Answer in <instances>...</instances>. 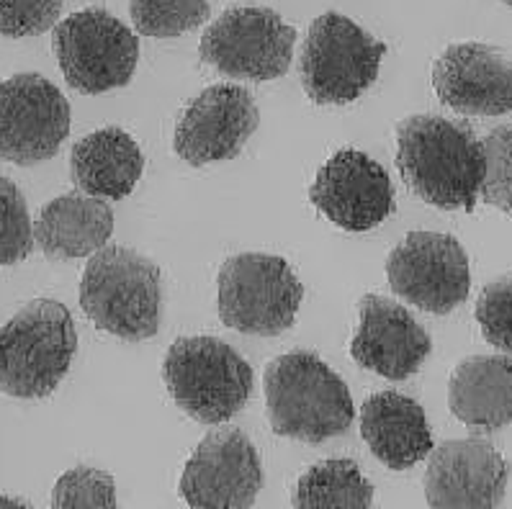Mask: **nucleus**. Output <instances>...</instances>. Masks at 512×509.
<instances>
[{
	"instance_id": "1",
	"label": "nucleus",
	"mask_w": 512,
	"mask_h": 509,
	"mask_svg": "<svg viewBox=\"0 0 512 509\" xmlns=\"http://www.w3.org/2000/svg\"><path fill=\"white\" fill-rule=\"evenodd\" d=\"M397 168L425 204L471 211L484 173L482 139L446 116H410L397 126Z\"/></svg>"
},
{
	"instance_id": "2",
	"label": "nucleus",
	"mask_w": 512,
	"mask_h": 509,
	"mask_svg": "<svg viewBox=\"0 0 512 509\" xmlns=\"http://www.w3.org/2000/svg\"><path fill=\"white\" fill-rule=\"evenodd\" d=\"M266 417L281 438L320 445L353 425L356 409L343 378L307 350L278 355L263 373Z\"/></svg>"
},
{
	"instance_id": "3",
	"label": "nucleus",
	"mask_w": 512,
	"mask_h": 509,
	"mask_svg": "<svg viewBox=\"0 0 512 509\" xmlns=\"http://www.w3.org/2000/svg\"><path fill=\"white\" fill-rule=\"evenodd\" d=\"M163 273L150 258L103 245L80 281V306L98 330L127 342L150 340L163 324Z\"/></svg>"
},
{
	"instance_id": "4",
	"label": "nucleus",
	"mask_w": 512,
	"mask_h": 509,
	"mask_svg": "<svg viewBox=\"0 0 512 509\" xmlns=\"http://www.w3.org/2000/svg\"><path fill=\"white\" fill-rule=\"evenodd\" d=\"M78 353L73 314L55 299H37L0 327V394L44 399L55 394Z\"/></svg>"
},
{
	"instance_id": "5",
	"label": "nucleus",
	"mask_w": 512,
	"mask_h": 509,
	"mask_svg": "<svg viewBox=\"0 0 512 509\" xmlns=\"http://www.w3.org/2000/svg\"><path fill=\"white\" fill-rule=\"evenodd\" d=\"M173 402L201 425H222L242 412L253 394V368L217 337H178L163 360Z\"/></svg>"
},
{
	"instance_id": "6",
	"label": "nucleus",
	"mask_w": 512,
	"mask_h": 509,
	"mask_svg": "<svg viewBox=\"0 0 512 509\" xmlns=\"http://www.w3.org/2000/svg\"><path fill=\"white\" fill-rule=\"evenodd\" d=\"M386 44L353 18L327 11L309 26L299 52L304 93L320 106H343L361 98L379 78Z\"/></svg>"
},
{
	"instance_id": "7",
	"label": "nucleus",
	"mask_w": 512,
	"mask_h": 509,
	"mask_svg": "<svg viewBox=\"0 0 512 509\" xmlns=\"http://www.w3.org/2000/svg\"><path fill=\"white\" fill-rule=\"evenodd\" d=\"M302 299V281L276 255L242 252L219 268V319L242 335L276 337L291 330Z\"/></svg>"
},
{
	"instance_id": "8",
	"label": "nucleus",
	"mask_w": 512,
	"mask_h": 509,
	"mask_svg": "<svg viewBox=\"0 0 512 509\" xmlns=\"http://www.w3.org/2000/svg\"><path fill=\"white\" fill-rule=\"evenodd\" d=\"M52 49L67 85L85 96L129 85L139 60L137 34L101 8L78 11L55 24Z\"/></svg>"
},
{
	"instance_id": "9",
	"label": "nucleus",
	"mask_w": 512,
	"mask_h": 509,
	"mask_svg": "<svg viewBox=\"0 0 512 509\" xmlns=\"http://www.w3.org/2000/svg\"><path fill=\"white\" fill-rule=\"evenodd\" d=\"M296 47V29L271 8L237 6L204 31L201 60L227 78L266 80L284 78Z\"/></svg>"
},
{
	"instance_id": "10",
	"label": "nucleus",
	"mask_w": 512,
	"mask_h": 509,
	"mask_svg": "<svg viewBox=\"0 0 512 509\" xmlns=\"http://www.w3.org/2000/svg\"><path fill=\"white\" fill-rule=\"evenodd\" d=\"M386 278L399 299L443 317L469 296V255L451 234L410 232L389 252Z\"/></svg>"
},
{
	"instance_id": "11",
	"label": "nucleus",
	"mask_w": 512,
	"mask_h": 509,
	"mask_svg": "<svg viewBox=\"0 0 512 509\" xmlns=\"http://www.w3.org/2000/svg\"><path fill=\"white\" fill-rule=\"evenodd\" d=\"M70 134V103L52 80L21 72L0 80V160L31 168L60 152Z\"/></svg>"
},
{
	"instance_id": "12",
	"label": "nucleus",
	"mask_w": 512,
	"mask_h": 509,
	"mask_svg": "<svg viewBox=\"0 0 512 509\" xmlns=\"http://www.w3.org/2000/svg\"><path fill=\"white\" fill-rule=\"evenodd\" d=\"M263 489V463L242 430L209 432L188 458L181 476V499L191 507H253Z\"/></svg>"
},
{
	"instance_id": "13",
	"label": "nucleus",
	"mask_w": 512,
	"mask_h": 509,
	"mask_svg": "<svg viewBox=\"0 0 512 509\" xmlns=\"http://www.w3.org/2000/svg\"><path fill=\"white\" fill-rule=\"evenodd\" d=\"M260 124V111L242 85H209L175 124L173 150L193 168L232 160Z\"/></svg>"
},
{
	"instance_id": "14",
	"label": "nucleus",
	"mask_w": 512,
	"mask_h": 509,
	"mask_svg": "<svg viewBox=\"0 0 512 509\" xmlns=\"http://www.w3.org/2000/svg\"><path fill=\"white\" fill-rule=\"evenodd\" d=\"M510 463L479 438L446 440L428 453L425 499L435 509H492L505 499Z\"/></svg>"
},
{
	"instance_id": "15",
	"label": "nucleus",
	"mask_w": 512,
	"mask_h": 509,
	"mask_svg": "<svg viewBox=\"0 0 512 509\" xmlns=\"http://www.w3.org/2000/svg\"><path fill=\"white\" fill-rule=\"evenodd\" d=\"M309 201L335 227L366 232L394 211V186L384 165L358 150H340L317 170Z\"/></svg>"
},
{
	"instance_id": "16",
	"label": "nucleus",
	"mask_w": 512,
	"mask_h": 509,
	"mask_svg": "<svg viewBox=\"0 0 512 509\" xmlns=\"http://www.w3.org/2000/svg\"><path fill=\"white\" fill-rule=\"evenodd\" d=\"M440 103L464 116H502L512 111V54L492 44H451L433 65Z\"/></svg>"
},
{
	"instance_id": "17",
	"label": "nucleus",
	"mask_w": 512,
	"mask_h": 509,
	"mask_svg": "<svg viewBox=\"0 0 512 509\" xmlns=\"http://www.w3.org/2000/svg\"><path fill=\"white\" fill-rule=\"evenodd\" d=\"M358 317L361 324L350 342V355L358 366L386 381H407L420 371L433 350V340L410 309L368 294L358 301Z\"/></svg>"
},
{
	"instance_id": "18",
	"label": "nucleus",
	"mask_w": 512,
	"mask_h": 509,
	"mask_svg": "<svg viewBox=\"0 0 512 509\" xmlns=\"http://www.w3.org/2000/svg\"><path fill=\"white\" fill-rule=\"evenodd\" d=\"M361 435L371 453L392 471H407L433 450L425 409L399 391L368 396L361 407Z\"/></svg>"
},
{
	"instance_id": "19",
	"label": "nucleus",
	"mask_w": 512,
	"mask_h": 509,
	"mask_svg": "<svg viewBox=\"0 0 512 509\" xmlns=\"http://www.w3.org/2000/svg\"><path fill=\"white\" fill-rule=\"evenodd\" d=\"M114 234L109 201L88 193H65L49 201L34 222V245L52 260L88 258Z\"/></svg>"
},
{
	"instance_id": "20",
	"label": "nucleus",
	"mask_w": 512,
	"mask_h": 509,
	"mask_svg": "<svg viewBox=\"0 0 512 509\" xmlns=\"http://www.w3.org/2000/svg\"><path fill=\"white\" fill-rule=\"evenodd\" d=\"M448 407L471 430L494 432L512 422V358L471 355L453 368Z\"/></svg>"
},
{
	"instance_id": "21",
	"label": "nucleus",
	"mask_w": 512,
	"mask_h": 509,
	"mask_svg": "<svg viewBox=\"0 0 512 509\" xmlns=\"http://www.w3.org/2000/svg\"><path fill=\"white\" fill-rule=\"evenodd\" d=\"M145 157L139 144L119 126H106L78 139L70 152V178L80 193L103 201H119L142 178Z\"/></svg>"
},
{
	"instance_id": "22",
	"label": "nucleus",
	"mask_w": 512,
	"mask_h": 509,
	"mask_svg": "<svg viewBox=\"0 0 512 509\" xmlns=\"http://www.w3.org/2000/svg\"><path fill=\"white\" fill-rule=\"evenodd\" d=\"M291 504L296 509L312 507H371L374 486L348 458L314 463L299 479Z\"/></svg>"
},
{
	"instance_id": "23",
	"label": "nucleus",
	"mask_w": 512,
	"mask_h": 509,
	"mask_svg": "<svg viewBox=\"0 0 512 509\" xmlns=\"http://www.w3.org/2000/svg\"><path fill=\"white\" fill-rule=\"evenodd\" d=\"M209 0H129V16L142 36L175 39L209 21Z\"/></svg>"
},
{
	"instance_id": "24",
	"label": "nucleus",
	"mask_w": 512,
	"mask_h": 509,
	"mask_svg": "<svg viewBox=\"0 0 512 509\" xmlns=\"http://www.w3.org/2000/svg\"><path fill=\"white\" fill-rule=\"evenodd\" d=\"M34 222L21 188L0 175V265H16L34 250Z\"/></svg>"
},
{
	"instance_id": "25",
	"label": "nucleus",
	"mask_w": 512,
	"mask_h": 509,
	"mask_svg": "<svg viewBox=\"0 0 512 509\" xmlns=\"http://www.w3.org/2000/svg\"><path fill=\"white\" fill-rule=\"evenodd\" d=\"M482 157L479 198L512 216V126H497L482 139Z\"/></svg>"
},
{
	"instance_id": "26",
	"label": "nucleus",
	"mask_w": 512,
	"mask_h": 509,
	"mask_svg": "<svg viewBox=\"0 0 512 509\" xmlns=\"http://www.w3.org/2000/svg\"><path fill=\"white\" fill-rule=\"evenodd\" d=\"M474 317L492 348L512 355V273L484 286L474 306Z\"/></svg>"
},
{
	"instance_id": "27",
	"label": "nucleus",
	"mask_w": 512,
	"mask_h": 509,
	"mask_svg": "<svg viewBox=\"0 0 512 509\" xmlns=\"http://www.w3.org/2000/svg\"><path fill=\"white\" fill-rule=\"evenodd\" d=\"M116 484L106 471L78 466L60 476L52 489V507H116Z\"/></svg>"
},
{
	"instance_id": "28",
	"label": "nucleus",
	"mask_w": 512,
	"mask_h": 509,
	"mask_svg": "<svg viewBox=\"0 0 512 509\" xmlns=\"http://www.w3.org/2000/svg\"><path fill=\"white\" fill-rule=\"evenodd\" d=\"M65 0H0V34L11 39L37 36L60 21Z\"/></svg>"
},
{
	"instance_id": "29",
	"label": "nucleus",
	"mask_w": 512,
	"mask_h": 509,
	"mask_svg": "<svg viewBox=\"0 0 512 509\" xmlns=\"http://www.w3.org/2000/svg\"><path fill=\"white\" fill-rule=\"evenodd\" d=\"M0 507H21L31 509V504L26 499H13V497H0Z\"/></svg>"
},
{
	"instance_id": "30",
	"label": "nucleus",
	"mask_w": 512,
	"mask_h": 509,
	"mask_svg": "<svg viewBox=\"0 0 512 509\" xmlns=\"http://www.w3.org/2000/svg\"><path fill=\"white\" fill-rule=\"evenodd\" d=\"M502 3H507V6H510V8H512V0H502Z\"/></svg>"
}]
</instances>
